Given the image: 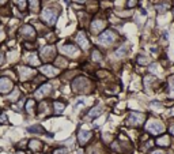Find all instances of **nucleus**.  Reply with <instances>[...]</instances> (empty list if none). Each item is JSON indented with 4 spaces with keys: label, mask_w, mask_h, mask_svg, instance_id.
Here are the masks:
<instances>
[{
    "label": "nucleus",
    "mask_w": 174,
    "mask_h": 154,
    "mask_svg": "<svg viewBox=\"0 0 174 154\" xmlns=\"http://www.w3.org/2000/svg\"><path fill=\"white\" fill-rule=\"evenodd\" d=\"M102 111H103L102 106H95V108H93V109L88 112V117H95V116H98Z\"/></svg>",
    "instance_id": "nucleus-16"
},
{
    "label": "nucleus",
    "mask_w": 174,
    "mask_h": 154,
    "mask_svg": "<svg viewBox=\"0 0 174 154\" xmlns=\"http://www.w3.org/2000/svg\"><path fill=\"white\" fill-rule=\"evenodd\" d=\"M30 147H31L33 150H41V149H42V143L39 141L33 139V141L30 142Z\"/></svg>",
    "instance_id": "nucleus-18"
},
{
    "label": "nucleus",
    "mask_w": 174,
    "mask_h": 154,
    "mask_svg": "<svg viewBox=\"0 0 174 154\" xmlns=\"http://www.w3.org/2000/svg\"><path fill=\"white\" fill-rule=\"evenodd\" d=\"M170 94H171V97H174V83L170 85Z\"/></svg>",
    "instance_id": "nucleus-33"
},
{
    "label": "nucleus",
    "mask_w": 174,
    "mask_h": 154,
    "mask_svg": "<svg viewBox=\"0 0 174 154\" xmlns=\"http://www.w3.org/2000/svg\"><path fill=\"white\" fill-rule=\"evenodd\" d=\"M68 150L67 149H57V150L53 151V154H67Z\"/></svg>",
    "instance_id": "nucleus-28"
},
{
    "label": "nucleus",
    "mask_w": 174,
    "mask_h": 154,
    "mask_svg": "<svg viewBox=\"0 0 174 154\" xmlns=\"http://www.w3.org/2000/svg\"><path fill=\"white\" fill-rule=\"evenodd\" d=\"M154 154H162V153H161V151H158V153H154Z\"/></svg>",
    "instance_id": "nucleus-41"
},
{
    "label": "nucleus",
    "mask_w": 174,
    "mask_h": 154,
    "mask_svg": "<svg viewBox=\"0 0 174 154\" xmlns=\"http://www.w3.org/2000/svg\"><path fill=\"white\" fill-rule=\"evenodd\" d=\"M18 96H19V91H18V90H15V91L12 93V96H10V99H11V101H15V99L18 98Z\"/></svg>",
    "instance_id": "nucleus-30"
},
{
    "label": "nucleus",
    "mask_w": 174,
    "mask_h": 154,
    "mask_svg": "<svg viewBox=\"0 0 174 154\" xmlns=\"http://www.w3.org/2000/svg\"><path fill=\"white\" fill-rule=\"evenodd\" d=\"M14 87V83L8 78H0V93H8Z\"/></svg>",
    "instance_id": "nucleus-8"
},
{
    "label": "nucleus",
    "mask_w": 174,
    "mask_h": 154,
    "mask_svg": "<svg viewBox=\"0 0 174 154\" xmlns=\"http://www.w3.org/2000/svg\"><path fill=\"white\" fill-rule=\"evenodd\" d=\"M75 1H77V3H84L86 0H75Z\"/></svg>",
    "instance_id": "nucleus-39"
},
{
    "label": "nucleus",
    "mask_w": 174,
    "mask_h": 154,
    "mask_svg": "<svg viewBox=\"0 0 174 154\" xmlns=\"http://www.w3.org/2000/svg\"><path fill=\"white\" fill-rule=\"evenodd\" d=\"M61 51L64 55L69 56V57H76L77 55H79V49L75 46V45L72 44H65L61 46Z\"/></svg>",
    "instance_id": "nucleus-5"
},
{
    "label": "nucleus",
    "mask_w": 174,
    "mask_h": 154,
    "mask_svg": "<svg viewBox=\"0 0 174 154\" xmlns=\"http://www.w3.org/2000/svg\"><path fill=\"white\" fill-rule=\"evenodd\" d=\"M29 131L30 132H36V134H42L44 130L41 128V125H34V127H29Z\"/></svg>",
    "instance_id": "nucleus-21"
},
{
    "label": "nucleus",
    "mask_w": 174,
    "mask_h": 154,
    "mask_svg": "<svg viewBox=\"0 0 174 154\" xmlns=\"http://www.w3.org/2000/svg\"><path fill=\"white\" fill-rule=\"evenodd\" d=\"M171 115H174V109H173V111H171Z\"/></svg>",
    "instance_id": "nucleus-42"
},
{
    "label": "nucleus",
    "mask_w": 174,
    "mask_h": 154,
    "mask_svg": "<svg viewBox=\"0 0 174 154\" xmlns=\"http://www.w3.org/2000/svg\"><path fill=\"white\" fill-rule=\"evenodd\" d=\"M156 143H158V144H161V146H164V144H169V138H167V136H163V138L158 139V141H156Z\"/></svg>",
    "instance_id": "nucleus-25"
},
{
    "label": "nucleus",
    "mask_w": 174,
    "mask_h": 154,
    "mask_svg": "<svg viewBox=\"0 0 174 154\" xmlns=\"http://www.w3.org/2000/svg\"><path fill=\"white\" fill-rule=\"evenodd\" d=\"M137 61L140 63V64H147V63H148V59H147V57H142V56H140V57L137 59Z\"/></svg>",
    "instance_id": "nucleus-29"
},
{
    "label": "nucleus",
    "mask_w": 174,
    "mask_h": 154,
    "mask_svg": "<svg viewBox=\"0 0 174 154\" xmlns=\"http://www.w3.org/2000/svg\"><path fill=\"white\" fill-rule=\"evenodd\" d=\"M135 4H136V1H135V0H131V1L128 3V6H129V7H133Z\"/></svg>",
    "instance_id": "nucleus-35"
},
{
    "label": "nucleus",
    "mask_w": 174,
    "mask_h": 154,
    "mask_svg": "<svg viewBox=\"0 0 174 154\" xmlns=\"http://www.w3.org/2000/svg\"><path fill=\"white\" fill-rule=\"evenodd\" d=\"M29 4H30V10L33 13H37L39 10V1L38 0H29Z\"/></svg>",
    "instance_id": "nucleus-17"
},
{
    "label": "nucleus",
    "mask_w": 174,
    "mask_h": 154,
    "mask_svg": "<svg viewBox=\"0 0 174 154\" xmlns=\"http://www.w3.org/2000/svg\"><path fill=\"white\" fill-rule=\"evenodd\" d=\"M170 132H171V134L174 135V124H173V125H171V127H170Z\"/></svg>",
    "instance_id": "nucleus-36"
},
{
    "label": "nucleus",
    "mask_w": 174,
    "mask_h": 154,
    "mask_svg": "<svg viewBox=\"0 0 174 154\" xmlns=\"http://www.w3.org/2000/svg\"><path fill=\"white\" fill-rule=\"evenodd\" d=\"M143 122H144V115H142V113H131L126 123L129 125H139L142 124Z\"/></svg>",
    "instance_id": "nucleus-6"
},
{
    "label": "nucleus",
    "mask_w": 174,
    "mask_h": 154,
    "mask_svg": "<svg viewBox=\"0 0 174 154\" xmlns=\"http://www.w3.org/2000/svg\"><path fill=\"white\" fill-rule=\"evenodd\" d=\"M3 55H1V53H0V64H1V63H3Z\"/></svg>",
    "instance_id": "nucleus-37"
},
{
    "label": "nucleus",
    "mask_w": 174,
    "mask_h": 154,
    "mask_svg": "<svg viewBox=\"0 0 174 154\" xmlns=\"http://www.w3.org/2000/svg\"><path fill=\"white\" fill-rule=\"evenodd\" d=\"M76 42L79 44V46H80L82 49H87V48H88V40H87L86 34H84L83 32L77 33V35H76Z\"/></svg>",
    "instance_id": "nucleus-11"
},
{
    "label": "nucleus",
    "mask_w": 174,
    "mask_h": 154,
    "mask_svg": "<svg viewBox=\"0 0 174 154\" xmlns=\"http://www.w3.org/2000/svg\"><path fill=\"white\" fill-rule=\"evenodd\" d=\"M15 3L18 4V7H19L20 10H23L26 7V0H15Z\"/></svg>",
    "instance_id": "nucleus-27"
},
{
    "label": "nucleus",
    "mask_w": 174,
    "mask_h": 154,
    "mask_svg": "<svg viewBox=\"0 0 174 154\" xmlns=\"http://www.w3.org/2000/svg\"><path fill=\"white\" fill-rule=\"evenodd\" d=\"M50 90H52V86L49 83L42 85V86L36 91V97L37 98H42L44 96H48V94L50 93Z\"/></svg>",
    "instance_id": "nucleus-12"
},
{
    "label": "nucleus",
    "mask_w": 174,
    "mask_h": 154,
    "mask_svg": "<svg viewBox=\"0 0 174 154\" xmlns=\"http://www.w3.org/2000/svg\"><path fill=\"white\" fill-rule=\"evenodd\" d=\"M101 59H102L101 53L97 51V49H94V51H93V60H94V61H99Z\"/></svg>",
    "instance_id": "nucleus-23"
},
{
    "label": "nucleus",
    "mask_w": 174,
    "mask_h": 154,
    "mask_svg": "<svg viewBox=\"0 0 174 154\" xmlns=\"http://www.w3.org/2000/svg\"><path fill=\"white\" fill-rule=\"evenodd\" d=\"M91 138V132L88 131H80L79 134H77V139H79V142H80V144H86L87 142L90 141Z\"/></svg>",
    "instance_id": "nucleus-14"
},
{
    "label": "nucleus",
    "mask_w": 174,
    "mask_h": 154,
    "mask_svg": "<svg viewBox=\"0 0 174 154\" xmlns=\"http://www.w3.org/2000/svg\"><path fill=\"white\" fill-rule=\"evenodd\" d=\"M77 154H83V151H82V150H79V151H77Z\"/></svg>",
    "instance_id": "nucleus-40"
},
{
    "label": "nucleus",
    "mask_w": 174,
    "mask_h": 154,
    "mask_svg": "<svg viewBox=\"0 0 174 154\" xmlns=\"http://www.w3.org/2000/svg\"><path fill=\"white\" fill-rule=\"evenodd\" d=\"M29 61H30V64H34V66H38L39 64V61H38V59H37L36 55H31V56H30Z\"/></svg>",
    "instance_id": "nucleus-24"
},
{
    "label": "nucleus",
    "mask_w": 174,
    "mask_h": 154,
    "mask_svg": "<svg viewBox=\"0 0 174 154\" xmlns=\"http://www.w3.org/2000/svg\"><path fill=\"white\" fill-rule=\"evenodd\" d=\"M41 57L44 59V60H52V59H55L56 57V48L52 46V45L44 46L41 51Z\"/></svg>",
    "instance_id": "nucleus-4"
},
{
    "label": "nucleus",
    "mask_w": 174,
    "mask_h": 154,
    "mask_svg": "<svg viewBox=\"0 0 174 154\" xmlns=\"http://www.w3.org/2000/svg\"><path fill=\"white\" fill-rule=\"evenodd\" d=\"M34 106H36V102H34L33 99H29V101H27V104H26V109H27V112L33 113V111H34Z\"/></svg>",
    "instance_id": "nucleus-19"
},
{
    "label": "nucleus",
    "mask_w": 174,
    "mask_h": 154,
    "mask_svg": "<svg viewBox=\"0 0 174 154\" xmlns=\"http://www.w3.org/2000/svg\"><path fill=\"white\" fill-rule=\"evenodd\" d=\"M4 3H7V0H0V6H1V4H4Z\"/></svg>",
    "instance_id": "nucleus-38"
},
{
    "label": "nucleus",
    "mask_w": 174,
    "mask_h": 154,
    "mask_svg": "<svg viewBox=\"0 0 174 154\" xmlns=\"http://www.w3.org/2000/svg\"><path fill=\"white\" fill-rule=\"evenodd\" d=\"M150 71H151V72H155V74H159V72H161V68L158 67V64H152V66H150Z\"/></svg>",
    "instance_id": "nucleus-26"
},
{
    "label": "nucleus",
    "mask_w": 174,
    "mask_h": 154,
    "mask_svg": "<svg viewBox=\"0 0 174 154\" xmlns=\"http://www.w3.org/2000/svg\"><path fill=\"white\" fill-rule=\"evenodd\" d=\"M19 72H20V79L22 80L33 78L34 74H36V71L31 70V68H27V67H19Z\"/></svg>",
    "instance_id": "nucleus-10"
},
{
    "label": "nucleus",
    "mask_w": 174,
    "mask_h": 154,
    "mask_svg": "<svg viewBox=\"0 0 174 154\" xmlns=\"http://www.w3.org/2000/svg\"><path fill=\"white\" fill-rule=\"evenodd\" d=\"M53 106H55V109H56V112H61V111L63 109H64V104H63V102H58V101H56V102H55V105H53Z\"/></svg>",
    "instance_id": "nucleus-22"
},
{
    "label": "nucleus",
    "mask_w": 174,
    "mask_h": 154,
    "mask_svg": "<svg viewBox=\"0 0 174 154\" xmlns=\"http://www.w3.org/2000/svg\"><path fill=\"white\" fill-rule=\"evenodd\" d=\"M41 72L45 74L46 77H56L58 74V68H55L53 66H44L41 67Z\"/></svg>",
    "instance_id": "nucleus-13"
},
{
    "label": "nucleus",
    "mask_w": 174,
    "mask_h": 154,
    "mask_svg": "<svg viewBox=\"0 0 174 154\" xmlns=\"http://www.w3.org/2000/svg\"><path fill=\"white\" fill-rule=\"evenodd\" d=\"M125 53H126V48H125V46H121V48H120L118 51H117L116 53H114V55H116V57H117V59H120V57H123V56L125 55Z\"/></svg>",
    "instance_id": "nucleus-20"
},
{
    "label": "nucleus",
    "mask_w": 174,
    "mask_h": 154,
    "mask_svg": "<svg viewBox=\"0 0 174 154\" xmlns=\"http://www.w3.org/2000/svg\"><path fill=\"white\" fill-rule=\"evenodd\" d=\"M88 86V80L86 78H76L74 80V83H72V87H74L75 91H82L84 90L86 87Z\"/></svg>",
    "instance_id": "nucleus-7"
},
{
    "label": "nucleus",
    "mask_w": 174,
    "mask_h": 154,
    "mask_svg": "<svg viewBox=\"0 0 174 154\" xmlns=\"http://www.w3.org/2000/svg\"><path fill=\"white\" fill-rule=\"evenodd\" d=\"M151 106L154 108V109H161V104H158V102H152Z\"/></svg>",
    "instance_id": "nucleus-31"
},
{
    "label": "nucleus",
    "mask_w": 174,
    "mask_h": 154,
    "mask_svg": "<svg viewBox=\"0 0 174 154\" xmlns=\"http://www.w3.org/2000/svg\"><path fill=\"white\" fill-rule=\"evenodd\" d=\"M58 13L53 8H45V10L41 13V19L46 23V25H55L56 19H57Z\"/></svg>",
    "instance_id": "nucleus-1"
},
{
    "label": "nucleus",
    "mask_w": 174,
    "mask_h": 154,
    "mask_svg": "<svg viewBox=\"0 0 174 154\" xmlns=\"http://www.w3.org/2000/svg\"><path fill=\"white\" fill-rule=\"evenodd\" d=\"M103 26H105V22L103 21H94L91 23V32L93 33H98L103 29Z\"/></svg>",
    "instance_id": "nucleus-15"
},
{
    "label": "nucleus",
    "mask_w": 174,
    "mask_h": 154,
    "mask_svg": "<svg viewBox=\"0 0 174 154\" xmlns=\"http://www.w3.org/2000/svg\"><path fill=\"white\" fill-rule=\"evenodd\" d=\"M147 130H148L151 134L156 135V134H162V132L164 131V127L161 122H158V120H150V122L147 123Z\"/></svg>",
    "instance_id": "nucleus-3"
},
{
    "label": "nucleus",
    "mask_w": 174,
    "mask_h": 154,
    "mask_svg": "<svg viewBox=\"0 0 174 154\" xmlns=\"http://www.w3.org/2000/svg\"><path fill=\"white\" fill-rule=\"evenodd\" d=\"M20 34H22L23 37L34 38V37H36V30H34V27H33V26L25 25V26H22V29H20Z\"/></svg>",
    "instance_id": "nucleus-9"
},
{
    "label": "nucleus",
    "mask_w": 174,
    "mask_h": 154,
    "mask_svg": "<svg viewBox=\"0 0 174 154\" xmlns=\"http://www.w3.org/2000/svg\"><path fill=\"white\" fill-rule=\"evenodd\" d=\"M166 8H167V6H164V4H163V6H158V11H159V13H163Z\"/></svg>",
    "instance_id": "nucleus-32"
},
{
    "label": "nucleus",
    "mask_w": 174,
    "mask_h": 154,
    "mask_svg": "<svg viewBox=\"0 0 174 154\" xmlns=\"http://www.w3.org/2000/svg\"><path fill=\"white\" fill-rule=\"evenodd\" d=\"M0 122H1V123H6V122H7L6 115H1V116H0Z\"/></svg>",
    "instance_id": "nucleus-34"
},
{
    "label": "nucleus",
    "mask_w": 174,
    "mask_h": 154,
    "mask_svg": "<svg viewBox=\"0 0 174 154\" xmlns=\"http://www.w3.org/2000/svg\"><path fill=\"white\" fill-rule=\"evenodd\" d=\"M114 40H116V35H114V33L112 30H106V32H103L98 37V41L102 45H112L114 42Z\"/></svg>",
    "instance_id": "nucleus-2"
}]
</instances>
